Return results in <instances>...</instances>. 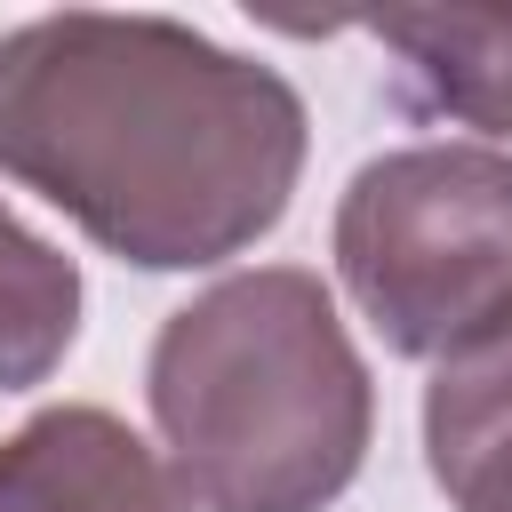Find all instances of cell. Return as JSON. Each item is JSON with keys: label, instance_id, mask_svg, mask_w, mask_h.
Segmentation results:
<instances>
[{"label": "cell", "instance_id": "cell-1", "mask_svg": "<svg viewBox=\"0 0 512 512\" xmlns=\"http://www.w3.org/2000/svg\"><path fill=\"white\" fill-rule=\"evenodd\" d=\"M312 112L264 56L144 8L0 32V176L136 272L248 256L296 200Z\"/></svg>", "mask_w": 512, "mask_h": 512}, {"label": "cell", "instance_id": "cell-3", "mask_svg": "<svg viewBox=\"0 0 512 512\" xmlns=\"http://www.w3.org/2000/svg\"><path fill=\"white\" fill-rule=\"evenodd\" d=\"M328 256L400 360H464L512 336V152L400 144L336 192Z\"/></svg>", "mask_w": 512, "mask_h": 512}, {"label": "cell", "instance_id": "cell-5", "mask_svg": "<svg viewBox=\"0 0 512 512\" xmlns=\"http://www.w3.org/2000/svg\"><path fill=\"white\" fill-rule=\"evenodd\" d=\"M368 32L384 48V96L408 120H456L512 136V8H368L320 32Z\"/></svg>", "mask_w": 512, "mask_h": 512}, {"label": "cell", "instance_id": "cell-4", "mask_svg": "<svg viewBox=\"0 0 512 512\" xmlns=\"http://www.w3.org/2000/svg\"><path fill=\"white\" fill-rule=\"evenodd\" d=\"M0 512H192V496L136 424L64 400L0 440Z\"/></svg>", "mask_w": 512, "mask_h": 512}, {"label": "cell", "instance_id": "cell-6", "mask_svg": "<svg viewBox=\"0 0 512 512\" xmlns=\"http://www.w3.org/2000/svg\"><path fill=\"white\" fill-rule=\"evenodd\" d=\"M424 472L448 512H512V336L432 368Z\"/></svg>", "mask_w": 512, "mask_h": 512}, {"label": "cell", "instance_id": "cell-2", "mask_svg": "<svg viewBox=\"0 0 512 512\" xmlns=\"http://www.w3.org/2000/svg\"><path fill=\"white\" fill-rule=\"evenodd\" d=\"M144 400L192 512H328L376 440L368 360L304 264H248L176 304Z\"/></svg>", "mask_w": 512, "mask_h": 512}, {"label": "cell", "instance_id": "cell-7", "mask_svg": "<svg viewBox=\"0 0 512 512\" xmlns=\"http://www.w3.org/2000/svg\"><path fill=\"white\" fill-rule=\"evenodd\" d=\"M80 344V264L0 200V392H32Z\"/></svg>", "mask_w": 512, "mask_h": 512}]
</instances>
